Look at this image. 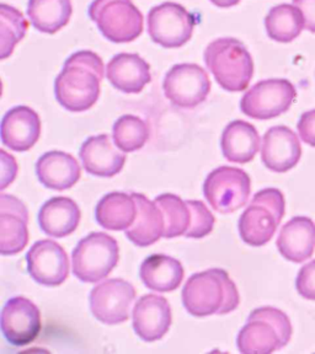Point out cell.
<instances>
[{
	"label": "cell",
	"instance_id": "1",
	"mask_svg": "<svg viewBox=\"0 0 315 354\" xmlns=\"http://www.w3.org/2000/svg\"><path fill=\"white\" fill-rule=\"evenodd\" d=\"M105 66L91 50H79L66 62L55 82V99L72 112H84L98 102Z\"/></svg>",
	"mask_w": 315,
	"mask_h": 354
},
{
	"label": "cell",
	"instance_id": "2",
	"mask_svg": "<svg viewBox=\"0 0 315 354\" xmlns=\"http://www.w3.org/2000/svg\"><path fill=\"white\" fill-rule=\"evenodd\" d=\"M181 298L183 308L195 317L224 315L240 303L238 288L222 268L192 274L183 286Z\"/></svg>",
	"mask_w": 315,
	"mask_h": 354
},
{
	"label": "cell",
	"instance_id": "3",
	"mask_svg": "<svg viewBox=\"0 0 315 354\" xmlns=\"http://www.w3.org/2000/svg\"><path fill=\"white\" fill-rule=\"evenodd\" d=\"M205 63L219 86L231 93L244 91L254 75V62L245 44L233 37L212 41L205 50Z\"/></svg>",
	"mask_w": 315,
	"mask_h": 354
},
{
	"label": "cell",
	"instance_id": "4",
	"mask_svg": "<svg viewBox=\"0 0 315 354\" xmlns=\"http://www.w3.org/2000/svg\"><path fill=\"white\" fill-rule=\"evenodd\" d=\"M292 324L283 311L271 306L254 310L239 332L237 346L244 354H270L287 346Z\"/></svg>",
	"mask_w": 315,
	"mask_h": 354
},
{
	"label": "cell",
	"instance_id": "5",
	"mask_svg": "<svg viewBox=\"0 0 315 354\" xmlns=\"http://www.w3.org/2000/svg\"><path fill=\"white\" fill-rule=\"evenodd\" d=\"M286 212L283 194L265 188L255 194L249 207L239 218V235L249 246L260 248L271 240Z\"/></svg>",
	"mask_w": 315,
	"mask_h": 354
},
{
	"label": "cell",
	"instance_id": "6",
	"mask_svg": "<svg viewBox=\"0 0 315 354\" xmlns=\"http://www.w3.org/2000/svg\"><path fill=\"white\" fill-rule=\"evenodd\" d=\"M89 17L101 35L114 44H127L143 32V15L132 0H93Z\"/></svg>",
	"mask_w": 315,
	"mask_h": 354
},
{
	"label": "cell",
	"instance_id": "7",
	"mask_svg": "<svg viewBox=\"0 0 315 354\" xmlns=\"http://www.w3.org/2000/svg\"><path fill=\"white\" fill-rule=\"evenodd\" d=\"M120 260L116 240L106 232H90L73 250V273L84 283H98L114 271Z\"/></svg>",
	"mask_w": 315,
	"mask_h": 354
},
{
	"label": "cell",
	"instance_id": "8",
	"mask_svg": "<svg viewBox=\"0 0 315 354\" xmlns=\"http://www.w3.org/2000/svg\"><path fill=\"white\" fill-rule=\"evenodd\" d=\"M251 180L246 172L232 166H221L210 172L204 183V194L213 209L231 214L246 205Z\"/></svg>",
	"mask_w": 315,
	"mask_h": 354
},
{
	"label": "cell",
	"instance_id": "9",
	"mask_svg": "<svg viewBox=\"0 0 315 354\" xmlns=\"http://www.w3.org/2000/svg\"><path fill=\"white\" fill-rule=\"evenodd\" d=\"M296 97V88L287 79H267L244 94L240 110L254 120H271L287 112Z\"/></svg>",
	"mask_w": 315,
	"mask_h": 354
},
{
	"label": "cell",
	"instance_id": "10",
	"mask_svg": "<svg viewBox=\"0 0 315 354\" xmlns=\"http://www.w3.org/2000/svg\"><path fill=\"white\" fill-rule=\"evenodd\" d=\"M194 15L177 3L153 6L148 14V35L154 44L172 50L188 44L194 33Z\"/></svg>",
	"mask_w": 315,
	"mask_h": 354
},
{
	"label": "cell",
	"instance_id": "11",
	"mask_svg": "<svg viewBox=\"0 0 315 354\" xmlns=\"http://www.w3.org/2000/svg\"><path fill=\"white\" fill-rule=\"evenodd\" d=\"M163 88L166 99L180 109H194L201 105L210 91L208 74L202 66L183 63L166 73Z\"/></svg>",
	"mask_w": 315,
	"mask_h": 354
},
{
	"label": "cell",
	"instance_id": "12",
	"mask_svg": "<svg viewBox=\"0 0 315 354\" xmlns=\"http://www.w3.org/2000/svg\"><path fill=\"white\" fill-rule=\"evenodd\" d=\"M136 299V289L131 283L114 278L91 290L89 297L90 311L96 320L105 325H118L128 320Z\"/></svg>",
	"mask_w": 315,
	"mask_h": 354
},
{
	"label": "cell",
	"instance_id": "13",
	"mask_svg": "<svg viewBox=\"0 0 315 354\" xmlns=\"http://www.w3.org/2000/svg\"><path fill=\"white\" fill-rule=\"evenodd\" d=\"M28 271L33 281L44 287H58L69 276V259L60 243L39 240L26 254Z\"/></svg>",
	"mask_w": 315,
	"mask_h": 354
},
{
	"label": "cell",
	"instance_id": "14",
	"mask_svg": "<svg viewBox=\"0 0 315 354\" xmlns=\"http://www.w3.org/2000/svg\"><path fill=\"white\" fill-rule=\"evenodd\" d=\"M0 325L3 336L11 346H26L39 336L41 313L30 299L15 297L8 300L1 310Z\"/></svg>",
	"mask_w": 315,
	"mask_h": 354
},
{
	"label": "cell",
	"instance_id": "15",
	"mask_svg": "<svg viewBox=\"0 0 315 354\" xmlns=\"http://www.w3.org/2000/svg\"><path fill=\"white\" fill-rule=\"evenodd\" d=\"M133 328L145 342L159 341L172 326V308L161 295L147 294L134 305Z\"/></svg>",
	"mask_w": 315,
	"mask_h": 354
},
{
	"label": "cell",
	"instance_id": "16",
	"mask_svg": "<svg viewBox=\"0 0 315 354\" xmlns=\"http://www.w3.org/2000/svg\"><path fill=\"white\" fill-rule=\"evenodd\" d=\"M28 212L20 199L11 194L0 196V252L17 254L28 243Z\"/></svg>",
	"mask_w": 315,
	"mask_h": 354
},
{
	"label": "cell",
	"instance_id": "17",
	"mask_svg": "<svg viewBox=\"0 0 315 354\" xmlns=\"http://www.w3.org/2000/svg\"><path fill=\"white\" fill-rule=\"evenodd\" d=\"M302 147L297 134L286 126H275L265 133L261 160L273 172H287L298 164Z\"/></svg>",
	"mask_w": 315,
	"mask_h": 354
},
{
	"label": "cell",
	"instance_id": "18",
	"mask_svg": "<svg viewBox=\"0 0 315 354\" xmlns=\"http://www.w3.org/2000/svg\"><path fill=\"white\" fill-rule=\"evenodd\" d=\"M41 136V120L28 106H15L1 121V142L14 151H28Z\"/></svg>",
	"mask_w": 315,
	"mask_h": 354
},
{
	"label": "cell",
	"instance_id": "19",
	"mask_svg": "<svg viewBox=\"0 0 315 354\" xmlns=\"http://www.w3.org/2000/svg\"><path fill=\"white\" fill-rule=\"evenodd\" d=\"M85 171L98 177H114L121 171L126 155L115 148L110 136L89 137L79 151Z\"/></svg>",
	"mask_w": 315,
	"mask_h": 354
},
{
	"label": "cell",
	"instance_id": "20",
	"mask_svg": "<svg viewBox=\"0 0 315 354\" xmlns=\"http://www.w3.org/2000/svg\"><path fill=\"white\" fill-rule=\"evenodd\" d=\"M106 77L114 88L138 94L152 82L150 66L137 53H118L106 66Z\"/></svg>",
	"mask_w": 315,
	"mask_h": 354
},
{
	"label": "cell",
	"instance_id": "21",
	"mask_svg": "<svg viewBox=\"0 0 315 354\" xmlns=\"http://www.w3.org/2000/svg\"><path fill=\"white\" fill-rule=\"evenodd\" d=\"M281 256L294 263L310 259L315 250V223L307 216H294L283 225L277 238Z\"/></svg>",
	"mask_w": 315,
	"mask_h": 354
},
{
	"label": "cell",
	"instance_id": "22",
	"mask_svg": "<svg viewBox=\"0 0 315 354\" xmlns=\"http://www.w3.org/2000/svg\"><path fill=\"white\" fill-rule=\"evenodd\" d=\"M36 175L44 187L64 191L79 181L82 169L73 155L53 150L44 153L37 160Z\"/></svg>",
	"mask_w": 315,
	"mask_h": 354
},
{
	"label": "cell",
	"instance_id": "23",
	"mask_svg": "<svg viewBox=\"0 0 315 354\" xmlns=\"http://www.w3.org/2000/svg\"><path fill=\"white\" fill-rule=\"evenodd\" d=\"M80 216V209L73 199L53 197L39 209V227L52 238H66L77 230Z\"/></svg>",
	"mask_w": 315,
	"mask_h": 354
},
{
	"label": "cell",
	"instance_id": "24",
	"mask_svg": "<svg viewBox=\"0 0 315 354\" xmlns=\"http://www.w3.org/2000/svg\"><path fill=\"white\" fill-rule=\"evenodd\" d=\"M137 203V216L131 227L126 229V236L139 248H147L163 238L165 221L163 212L154 201L152 202L144 194H132Z\"/></svg>",
	"mask_w": 315,
	"mask_h": 354
},
{
	"label": "cell",
	"instance_id": "25",
	"mask_svg": "<svg viewBox=\"0 0 315 354\" xmlns=\"http://www.w3.org/2000/svg\"><path fill=\"white\" fill-rule=\"evenodd\" d=\"M221 148L227 160L246 164L254 159L260 149V136L249 122L237 120L224 128Z\"/></svg>",
	"mask_w": 315,
	"mask_h": 354
},
{
	"label": "cell",
	"instance_id": "26",
	"mask_svg": "<svg viewBox=\"0 0 315 354\" xmlns=\"http://www.w3.org/2000/svg\"><path fill=\"white\" fill-rule=\"evenodd\" d=\"M144 286L154 292L168 293L179 288L183 279V267L180 261L166 254H150L139 268Z\"/></svg>",
	"mask_w": 315,
	"mask_h": 354
},
{
	"label": "cell",
	"instance_id": "27",
	"mask_svg": "<svg viewBox=\"0 0 315 354\" xmlns=\"http://www.w3.org/2000/svg\"><path fill=\"white\" fill-rule=\"evenodd\" d=\"M137 216V203L132 194L112 192L100 199L95 209L100 227L120 232L132 225Z\"/></svg>",
	"mask_w": 315,
	"mask_h": 354
},
{
	"label": "cell",
	"instance_id": "28",
	"mask_svg": "<svg viewBox=\"0 0 315 354\" xmlns=\"http://www.w3.org/2000/svg\"><path fill=\"white\" fill-rule=\"evenodd\" d=\"M72 14L71 0H28V19L39 32H58L68 25Z\"/></svg>",
	"mask_w": 315,
	"mask_h": 354
},
{
	"label": "cell",
	"instance_id": "29",
	"mask_svg": "<svg viewBox=\"0 0 315 354\" xmlns=\"http://www.w3.org/2000/svg\"><path fill=\"white\" fill-rule=\"evenodd\" d=\"M265 28L270 39L289 44L303 31L305 19L297 6L281 4L273 6L266 15Z\"/></svg>",
	"mask_w": 315,
	"mask_h": 354
},
{
	"label": "cell",
	"instance_id": "30",
	"mask_svg": "<svg viewBox=\"0 0 315 354\" xmlns=\"http://www.w3.org/2000/svg\"><path fill=\"white\" fill-rule=\"evenodd\" d=\"M154 202L163 212L165 221L163 238H177L188 232L192 223V210L188 201H183L175 194H164L158 196Z\"/></svg>",
	"mask_w": 315,
	"mask_h": 354
},
{
	"label": "cell",
	"instance_id": "31",
	"mask_svg": "<svg viewBox=\"0 0 315 354\" xmlns=\"http://www.w3.org/2000/svg\"><path fill=\"white\" fill-rule=\"evenodd\" d=\"M28 22L14 6H0V58L10 57L14 48L28 32Z\"/></svg>",
	"mask_w": 315,
	"mask_h": 354
},
{
	"label": "cell",
	"instance_id": "32",
	"mask_svg": "<svg viewBox=\"0 0 315 354\" xmlns=\"http://www.w3.org/2000/svg\"><path fill=\"white\" fill-rule=\"evenodd\" d=\"M112 138L117 148L125 153L142 149L150 139V128L137 116L125 115L114 124Z\"/></svg>",
	"mask_w": 315,
	"mask_h": 354
},
{
	"label": "cell",
	"instance_id": "33",
	"mask_svg": "<svg viewBox=\"0 0 315 354\" xmlns=\"http://www.w3.org/2000/svg\"><path fill=\"white\" fill-rule=\"evenodd\" d=\"M188 203L192 210V223L185 236L190 239L205 238L213 230L215 216L201 201H188Z\"/></svg>",
	"mask_w": 315,
	"mask_h": 354
},
{
	"label": "cell",
	"instance_id": "34",
	"mask_svg": "<svg viewBox=\"0 0 315 354\" xmlns=\"http://www.w3.org/2000/svg\"><path fill=\"white\" fill-rule=\"evenodd\" d=\"M296 288L300 297L315 301V260L310 261L299 270Z\"/></svg>",
	"mask_w": 315,
	"mask_h": 354
},
{
	"label": "cell",
	"instance_id": "35",
	"mask_svg": "<svg viewBox=\"0 0 315 354\" xmlns=\"http://www.w3.org/2000/svg\"><path fill=\"white\" fill-rule=\"evenodd\" d=\"M297 129L300 139L315 148V110L307 111L300 116Z\"/></svg>",
	"mask_w": 315,
	"mask_h": 354
},
{
	"label": "cell",
	"instance_id": "36",
	"mask_svg": "<svg viewBox=\"0 0 315 354\" xmlns=\"http://www.w3.org/2000/svg\"><path fill=\"white\" fill-rule=\"evenodd\" d=\"M294 6L303 15L305 30L315 33V0H294Z\"/></svg>",
	"mask_w": 315,
	"mask_h": 354
},
{
	"label": "cell",
	"instance_id": "37",
	"mask_svg": "<svg viewBox=\"0 0 315 354\" xmlns=\"http://www.w3.org/2000/svg\"><path fill=\"white\" fill-rule=\"evenodd\" d=\"M210 1L218 8H232L240 3V0H210Z\"/></svg>",
	"mask_w": 315,
	"mask_h": 354
}]
</instances>
